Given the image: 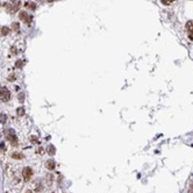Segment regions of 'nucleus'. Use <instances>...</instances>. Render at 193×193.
Segmentation results:
<instances>
[{
  "instance_id": "12",
  "label": "nucleus",
  "mask_w": 193,
  "mask_h": 193,
  "mask_svg": "<svg viewBox=\"0 0 193 193\" xmlns=\"http://www.w3.org/2000/svg\"><path fill=\"white\" fill-rule=\"evenodd\" d=\"M12 156H13V158H22L23 157L22 155H19V154H13Z\"/></svg>"
},
{
  "instance_id": "8",
  "label": "nucleus",
  "mask_w": 193,
  "mask_h": 193,
  "mask_svg": "<svg viewBox=\"0 0 193 193\" xmlns=\"http://www.w3.org/2000/svg\"><path fill=\"white\" fill-rule=\"evenodd\" d=\"M55 151H56V150H55V147H54V145H49V147H48V154H49V155H54Z\"/></svg>"
},
{
  "instance_id": "2",
  "label": "nucleus",
  "mask_w": 193,
  "mask_h": 193,
  "mask_svg": "<svg viewBox=\"0 0 193 193\" xmlns=\"http://www.w3.org/2000/svg\"><path fill=\"white\" fill-rule=\"evenodd\" d=\"M20 7V0H11L7 4V9L8 12H16Z\"/></svg>"
},
{
  "instance_id": "6",
  "label": "nucleus",
  "mask_w": 193,
  "mask_h": 193,
  "mask_svg": "<svg viewBox=\"0 0 193 193\" xmlns=\"http://www.w3.org/2000/svg\"><path fill=\"white\" fill-rule=\"evenodd\" d=\"M7 138L11 141V143H12V144L16 145V142H18V140H16V136L14 135V133L9 131V134H7Z\"/></svg>"
},
{
  "instance_id": "4",
  "label": "nucleus",
  "mask_w": 193,
  "mask_h": 193,
  "mask_svg": "<svg viewBox=\"0 0 193 193\" xmlns=\"http://www.w3.org/2000/svg\"><path fill=\"white\" fill-rule=\"evenodd\" d=\"M19 16H20V19H21V20H23V21H25L26 23H28V25H29V23L33 21L32 15H28V14H27V13H25V12H21Z\"/></svg>"
},
{
  "instance_id": "15",
  "label": "nucleus",
  "mask_w": 193,
  "mask_h": 193,
  "mask_svg": "<svg viewBox=\"0 0 193 193\" xmlns=\"http://www.w3.org/2000/svg\"><path fill=\"white\" fill-rule=\"evenodd\" d=\"M26 193H33V192H32V191H27Z\"/></svg>"
},
{
  "instance_id": "11",
  "label": "nucleus",
  "mask_w": 193,
  "mask_h": 193,
  "mask_svg": "<svg viewBox=\"0 0 193 193\" xmlns=\"http://www.w3.org/2000/svg\"><path fill=\"white\" fill-rule=\"evenodd\" d=\"M26 7L32 8V9H35V5H34L33 2H26Z\"/></svg>"
},
{
  "instance_id": "10",
  "label": "nucleus",
  "mask_w": 193,
  "mask_h": 193,
  "mask_svg": "<svg viewBox=\"0 0 193 193\" xmlns=\"http://www.w3.org/2000/svg\"><path fill=\"white\" fill-rule=\"evenodd\" d=\"M161 1H162V4H164V5H166V6H167V5H171L175 0H161Z\"/></svg>"
},
{
  "instance_id": "13",
  "label": "nucleus",
  "mask_w": 193,
  "mask_h": 193,
  "mask_svg": "<svg viewBox=\"0 0 193 193\" xmlns=\"http://www.w3.org/2000/svg\"><path fill=\"white\" fill-rule=\"evenodd\" d=\"M18 113H19V114H23L25 112H23V109H22V108H19V109H18Z\"/></svg>"
},
{
  "instance_id": "9",
  "label": "nucleus",
  "mask_w": 193,
  "mask_h": 193,
  "mask_svg": "<svg viewBox=\"0 0 193 193\" xmlns=\"http://www.w3.org/2000/svg\"><path fill=\"white\" fill-rule=\"evenodd\" d=\"M8 32H9V29H8L7 27H2V28H1V34H2V35H7Z\"/></svg>"
},
{
  "instance_id": "3",
  "label": "nucleus",
  "mask_w": 193,
  "mask_h": 193,
  "mask_svg": "<svg viewBox=\"0 0 193 193\" xmlns=\"http://www.w3.org/2000/svg\"><path fill=\"white\" fill-rule=\"evenodd\" d=\"M33 176V170L31 167H25L23 169V171H22V177H23V179L26 180V182H28L31 178H32Z\"/></svg>"
},
{
  "instance_id": "5",
  "label": "nucleus",
  "mask_w": 193,
  "mask_h": 193,
  "mask_svg": "<svg viewBox=\"0 0 193 193\" xmlns=\"http://www.w3.org/2000/svg\"><path fill=\"white\" fill-rule=\"evenodd\" d=\"M186 32L189 34V37L193 40V20L192 21H189L186 23Z\"/></svg>"
},
{
  "instance_id": "16",
  "label": "nucleus",
  "mask_w": 193,
  "mask_h": 193,
  "mask_svg": "<svg viewBox=\"0 0 193 193\" xmlns=\"http://www.w3.org/2000/svg\"><path fill=\"white\" fill-rule=\"evenodd\" d=\"M48 1H49V2H51V1H55V0H48Z\"/></svg>"
},
{
  "instance_id": "14",
  "label": "nucleus",
  "mask_w": 193,
  "mask_h": 193,
  "mask_svg": "<svg viewBox=\"0 0 193 193\" xmlns=\"http://www.w3.org/2000/svg\"><path fill=\"white\" fill-rule=\"evenodd\" d=\"M37 151H38V153H37V154H41V155H42V154H43V149H42V148H41V149H38V150H37Z\"/></svg>"
},
{
  "instance_id": "7",
  "label": "nucleus",
  "mask_w": 193,
  "mask_h": 193,
  "mask_svg": "<svg viewBox=\"0 0 193 193\" xmlns=\"http://www.w3.org/2000/svg\"><path fill=\"white\" fill-rule=\"evenodd\" d=\"M45 166H47V169H48V170H54V167H55V161H53V160L47 161V163H45Z\"/></svg>"
},
{
  "instance_id": "1",
  "label": "nucleus",
  "mask_w": 193,
  "mask_h": 193,
  "mask_svg": "<svg viewBox=\"0 0 193 193\" xmlns=\"http://www.w3.org/2000/svg\"><path fill=\"white\" fill-rule=\"evenodd\" d=\"M9 99H11V92L8 91L7 87L1 86V87H0V100L4 101V102H6V101H8Z\"/></svg>"
}]
</instances>
